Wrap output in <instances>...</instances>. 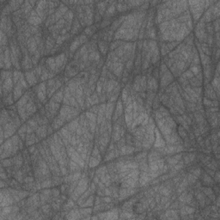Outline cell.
<instances>
[{
    "mask_svg": "<svg viewBox=\"0 0 220 220\" xmlns=\"http://www.w3.org/2000/svg\"><path fill=\"white\" fill-rule=\"evenodd\" d=\"M204 94H205V97L207 99H210V100H213V101H219V98L217 97L216 95V92L213 88V86L211 85V83H207L205 85V91H204Z\"/></svg>",
    "mask_w": 220,
    "mask_h": 220,
    "instance_id": "6da1fadb",
    "label": "cell"
},
{
    "mask_svg": "<svg viewBox=\"0 0 220 220\" xmlns=\"http://www.w3.org/2000/svg\"><path fill=\"white\" fill-rule=\"evenodd\" d=\"M24 77H25V79H26V81H27L29 86H34L35 83L38 81V78L36 77V76L34 74V69L31 70V71H28L27 72H25Z\"/></svg>",
    "mask_w": 220,
    "mask_h": 220,
    "instance_id": "7a4b0ae2",
    "label": "cell"
},
{
    "mask_svg": "<svg viewBox=\"0 0 220 220\" xmlns=\"http://www.w3.org/2000/svg\"><path fill=\"white\" fill-rule=\"evenodd\" d=\"M81 218H82V215L80 213V211L75 207L68 211L65 214V219H78Z\"/></svg>",
    "mask_w": 220,
    "mask_h": 220,
    "instance_id": "3957f363",
    "label": "cell"
},
{
    "mask_svg": "<svg viewBox=\"0 0 220 220\" xmlns=\"http://www.w3.org/2000/svg\"><path fill=\"white\" fill-rule=\"evenodd\" d=\"M114 108L115 105L114 103H109L106 104V110H105V117L107 120H112V117L114 112Z\"/></svg>",
    "mask_w": 220,
    "mask_h": 220,
    "instance_id": "277c9868",
    "label": "cell"
},
{
    "mask_svg": "<svg viewBox=\"0 0 220 220\" xmlns=\"http://www.w3.org/2000/svg\"><path fill=\"white\" fill-rule=\"evenodd\" d=\"M48 126H39V127L36 129V131L34 132L36 136L39 138L40 139H43L46 137L48 136Z\"/></svg>",
    "mask_w": 220,
    "mask_h": 220,
    "instance_id": "5b68a950",
    "label": "cell"
},
{
    "mask_svg": "<svg viewBox=\"0 0 220 220\" xmlns=\"http://www.w3.org/2000/svg\"><path fill=\"white\" fill-rule=\"evenodd\" d=\"M64 89H65V87L62 86L59 90H57L54 94V96H52L51 101L57 103H62L63 102V99H64Z\"/></svg>",
    "mask_w": 220,
    "mask_h": 220,
    "instance_id": "8992f818",
    "label": "cell"
},
{
    "mask_svg": "<svg viewBox=\"0 0 220 220\" xmlns=\"http://www.w3.org/2000/svg\"><path fill=\"white\" fill-rule=\"evenodd\" d=\"M79 30H81V24H80L79 21L77 19V17L74 16L73 22H72V26H71V35L77 34L79 32Z\"/></svg>",
    "mask_w": 220,
    "mask_h": 220,
    "instance_id": "52a82bcc",
    "label": "cell"
},
{
    "mask_svg": "<svg viewBox=\"0 0 220 220\" xmlns=\"http://www.w3.org/2000/svg\"><path fill=\"white\" fill-rule=\"evenodd\" d=\"M97 48H99V52L103 55L107 54L109 47L108 45V42L105 41H99L97 42Z\"/></svg>",
    "mask_w": 220,
    "mask_h": 220,
    "instance_id": "ba28073f",
    "label": "cell"
},
{
    "mask_svg": "<svg viewBox=\"0 0 220 220\" xmlns=\"http://www.w3.org/2000/svg\"><path fill=\"white\" fill-rule=\"evenodd\" d=\"M176 131H177V133H178L179 137L181 138V139H184L185 138L188 137V134H187V132L186 131V129L181 125H178L177 126V128H176Z\"/></svg>",
    "mask_w": 220,
    "mask_h": 220,
    "instance_id": "9c48e42d",
    "label": "cell"
},
{
    "mask_svg": "<svg viewBox=\"0 0 220 220\" xmlns=\"http://www.w3.org/2000/svg\"><path fill=\"white\" fill-rule=\"evenodd\" d=\"M188 82H189V85L192 88H194V87H201L202 86V82H203L202 81L199 80L195 76L193 77H192L191 79H189Z\"/></svg>",
    "mask_w": 220,
    "mask_h": 220,
    "instance_id": "30bf717a",
    "label": "cell"
},
{
    "mask_svg": "<svg viewBox=\"0 0 220 220\" xmlns=\"http://www.w3.org/2000/svg\"><path fill=\"white\" fill-rule=\"evenodd\" d=\"M100 163H101L100 160H98L96 158H94V157L90 156L88 164H89V168H94V167H96V166H97V165L99 164Z\"/></svg>",
    "mask_w": 220,
    "mask_h": 220,
    "instance_id": "8fae6325",
    "label": "cell"
},
{
    "mask_svg": "<svg viewBox=\"0 0 220 220\" xmlns=\"http://www.w3.org/2000/svg\"><path fill=\"white\" fill-rule=\"evenodd\" d=\"M79 211H80V213L82 215V218L84 217V216H86V215H89V214H91V213H93V209L91 207H81V209Z\"/></svg>",
    "mask_w": 220,
    "mask_h": 220,
    "instance_id": "7c38bea8",
    "label": "cell"
},
{
    "mask_svg": "<svg viewBox=\"0 0 220 220\" xmlns=\"http://www.w3.org/2000/svg\"><path fill=\"white\" fill-rule=\"evenodd\" d=\"M189 70L192 71L194 76H196L197 74H199V72L202 71H201V66H200V65H190V69H189Z\"/></svg>",
    "mask_w": 220,
    "mask_h": 220,
    "instance_id": "4fadbf2b",
    "label": "cell"
},
{
    "mask_svg": "<svg viewBox=\"0 0 220 220\" xmlns=\"http://www.w3.org/2000/svg\"><path fill=\"white\" fill-rule=\"evenodd\" d=\"M123 44V41H112L111 43H110V46H109V49L110 51L112 52V51H114L116 48H118L120 45H122Z\"/></svg>",
    "mask_w": 220,
    "mask_h": 220,
    "instance_id": "5bb4252c",
    "label": "cell"
},
{
    "mask_svg": "<svg viewBox=\"0 0 220 220\" xmlns=\"http://www.w3.org/2000/svg\"><path fill=\"white\" fill-rule=\"evenodd\" d=\"M181 76H182V77H183L184 78H186L187 80H189V79H191L192 77H194L193 73H192L190 70H187V71H184Z\"/></svg>",
    "mask_w": 220,
    "mask_h": 220,
    "instance_id": "9a60e30c",
    "label": "cell"
},
{
    "mask_svg": "<svg viewBox=\"0 0 220 220\" xmlns=\"http://www.w3.org/2000/svg\"><path fill=\"white\" fill-rule=\"evenodd\" d=\"M192 89H193V91L195 92V94H196L197 96H199V97H201V95H202V93H203L202 87H194V88H192Z\"/></svg>",
    "mask_w": 220,
    "mask_h": 220,
    "instance_id": "2e32d148",
    "label": "cell"
},
{
    "mask_svg": "<svg viewBox=\"0 0 220 220\" xmlns=\"http://www.w3.org/2000/svg\"><path fill=\"white\" fill-rule=\"evenodd\" d=\"M213 180H214V181H215L216 184H219V170H216L215 171V175L213 176Z\"/></svg>",
    "mask_w": 220,
    "mask_h": 220,
    "instance_id": "e0dca14e",
    "label": "cell"
}]
</instances>
